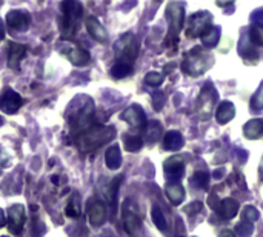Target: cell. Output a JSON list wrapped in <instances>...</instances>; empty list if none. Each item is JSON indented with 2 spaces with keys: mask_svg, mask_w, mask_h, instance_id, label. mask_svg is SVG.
Instances as JSON below:
<instances>
[{
  "mask_svg": "<svg viewBox=\"0 0 263 237\" xmlns=\"http://www.w3.org/2000/svg\"><path fill=\"white\" fill-rule=\"evenodd\" d=\"M66 119H68L71 133L76 137L82 136L86 130L92 126L94 102L88 96H77L68 108Z\"/></svg>",
  "mask_w": 263,
  "mask_h": 237,
  "instance_id": "cell-1",
  "label": "cell"
},
{
  "mask_svg": "<svg viewBox=\"0 0 263 237\" xmlns=\"http://www.w3.org/2000/svg\"><path fill=\"white\" fill-rule=\"evenodd\" d=\"M114 136H116V130L112 126L92 125L89 130H86L82 136L77 137V147L80 148V151L89 153L111 142Z\"/></svg>",
  "mask_w": 263,
  "mask_h": 237,
  "instance_id": "cell-2",
  "label": "cell"
},
{
  "mask_svg": "<svg viewBox=\"0 0 263 237\" xmlns=\"http://www.w3.org/2000/svg\"><path fill=\"white\" fill-rule=\"evenodd\" d=\"M214 63V57L210 51L203 49L202 46L193 48L190 52L185 54V59L182 62V69L193 77H197L208 71L211 65Z\"/></svg>",
  "mask_w": 263,
  "mask_h": 237,
  "instance_id": "cell-3",
  "label": "cell"
},
{
  "mask_svg": "<svg viewBox=\"0 0 263 237\" xmlns=\"http://www.w3.org/2000/svg\"><path fill=\"white\" fill-rule=\"evenodd\" d=\"M60 8H62L60 29L63 34V39L68 40L76 34V31L79 28V23L83 15V8L79 2H74V0L63 2L60 5Z\"/></svg>",
  "mask_w": 263,
  "mask_h": 237,
  "instance_id": "cell-4",
  "label": "cell"
},
{
  "mask_svg": "<svg viewBox=\"0 0 263 237\" xmlns=\"http://www.w3.org/2000/svg\"><path fill=\"white\" fill-rule=\"evenodd\" d=\"M166 19H168V35L165 40V46L174 49L179 45V34L183 28V20H185V11L182 3H170L166 8Z\"/></svg>",
  "mask_w": 263,
  "mask_h": 237,
  "instance_id": "cell-5",
  "label": "cell"
},
{
  "mask_svg": "<svg viewBox=\"0 0 263 237\" xmlns=\"http://www.w3.org/2000/svg\"><path fill=\"white\" fill-rule=\"evenodd\" d=\"M114 52H116L117 62L128 63V65L133 66V63H134V60L137 59V54H139V43H137V39L134 37V34H131V32L123 34L116 42Z\"/></svg>",
  "mask_w": 263,
  "mask_h": 237,
  "instance_id": "cell-6",
  "label": "cell"
},
{
  "mask_svg": "<svg viewBox=\"0 0 263 237\" xmlns=\"http://www.w3.org/2000/svg\"><path fill=\"white\" fill-rule=\"evenodd\" d=\"M217 99H219V96H217L216 88L208 82L203 86V89H202V93H200V96L197 99V103H196V111L199 114V119L208 120L213 116L214 105L217 103Z\"/></svg>",
  "mask_w": 263,
  "mask_h": 237,
  "instance_id": "cell-7",
  "label": "cell"
},
{
  "mask_svg": "<svg viewBox=\"0 0 263 237\" xmlns=\"http://www.w3.org/2000/svg\"><path fill=\"white\" fill-rule=\"evenodd\" d=\"M213 28V15L208 11H199L193 14L186 25V35L190 39L203 37Z\"/></svg>",
  "mask_w": 263,
  "mask_h": 237,
  "instance_id": "cell-8",
  "label": "cell"
},
{
  "mask_svg": "<svg viewBox=\"0 0 263 237\" xmlns=\"http://www.w3.org/2000/svg\"><path fill=\"white\" fill-rule=\"evenodd\" d=\"M57 48H59V52L63 54L74 66H85V65H88L89 60H91V56H89V52H88L86 49H83V48H80V46L71 43L69 40H65V39H63V40L57 45Z\"/></svg>",
  "mask_w": 263,
  "mask_h": 237,
  "instance_id": "cell-9",
  "label": "cell"
},
{
  "mask_svg": "<svg viewBox=\"0 0 263 237\" xmlns=\"http://www.w3.org/2000/svg\"><path fill=\"white\" fill-rule=\"evenodd\" d=\"M123 225H125V230L131 234V236H136L140 228H142V217L139 214V208L137 205L133 202V200H125L123 204Z\"/></svg>",
  "mask_w": 263,
  "mask_h": 237,
  "instance_id": "cell-10",
  "label": "cell"
},
{
  "mask_svg": "<svg viewBox=\"0 0 263 237\" xmlns=\"http://www.w3.org/2000/svg\"><path fill=\"white\" fill-rule=\"evenodd\" d=\"M122 120H125L134 131H143L146 130V114L139 105H131L122 113Z\"/></svg>",
  "mask_w": 263,
  "mask_h": 237,
  "instance_id": "cell-11",
  "label": "cell"
},
{
  "mask_svg": "<svg viewBox=\"0 0 263 237\" xmlns=\"http://www.w3.org/2000/svg\"><path fill=\"white\" fill-rule=\"evenodd\" d=\"M25 222H26L25 207L20 204L12 205L8 211V230H9V233L14 236H20L23 231Z\"/></svg>",
  "mask_w": 263,
  "mask_h": 237,
  "instance_id": "cell-12",
  "label": "cell"
},
{
  "mask_svg": "<svg viewBox=\"0 0 263 237\" xmlns=\"http://www.w3.org/2000/svg\"><path fill=\"white\" fill-rule=\"evenodd\" d=\"M163 171H165V176L168 179V184H177V180H180V177L185 173L183 159L179 156H173V157L166 159L163 163Z\"/></svg>",
  "mask_w": 263,
  "mask_h": 237,
  "instance_id": "cell-13",
  "label": "cell"
},
{
  "mask_svg": "<svg viewBox=\"0 0 263 237\" xmlns=\"http://www.w3.org/2000/svg\"><path fill=\"white\" fill-rule=\"evenodd\" d=\"M22 105H23L22 96L12 89H6L0 96V111H3L5 114H15L22 108Z\"/></svg>",
  "mask_w": 263,
  "mask_h": 237,
  "instance_id": "cell-14",
  "label": "cell"
},
{
  "mask_svg": "<svg viewBox=\"0 0 263 237\" xmlns=\"http://www.w3.org/2000/svg\"><path fill=\"white\" fill-rule=\"evenodd\" d=\"M6 23L14 31H26L31 23V15L22 9H12L6 14Z\"/></svg>",
  "mask_w": 263,
  "mask_h": 237,
  "instance_id": "cell-15",
  "label": "cell"
},
{
  "mask_svg": "<svg viewBox=\"0 0 263 237\" xmlns=\"http://www.w3.org/2000/svg\"><path fill=\"white\" fill-rule=\"evenodd\" d=\"M26 51H28V46L26 45L11 42L8 45V65H9V68H12V69L17 71L20 68L22 59L26 56Z\"/></svg>",
  "mask_w": 263,
  "mask_h": 237,
  "instance_id": "cell-16",
  "label": "cell"
},
{
  "mask_svg": "<svg viewBox=\"0 0 263 237\" xmlns=\"http://www.w3.org/2000/svg\"><path fill=\"white\" fill-rule=\"evenodd\" d=\"M88 216L92 227H102L106 221V207L100 200H94L88 207Z\"/></svg>",
  "mask_w": 263,
  "mask_h": 237,
  "instance_id": "cell-17",
  "label": "cell"
},
{
  "mask_svg": "<svg viewBox=\"0 0 263 237\" xmlns=\"http://www.w3.org/2000/svg\"><path fill=\"white\" fill-rule=\"evenodd\" d=\"M85 25H86V29H88L89 35H91L94 40H97V42H100V43H105V42L108 40V32H106V29L103 28V25H102L94 15L86 17Z\"/></svg>",
  "mask_w": 263,
  "mask_h": 237,
  "instance_id": "cell-18",
  "label": "cell"
},
{
  "mask_svg": "<svg viewBox=\"0 0 263 237\" xmlns=\"http://www.w3.org/2000/svg\"><path fill=\"white\" fill-rule=\"evenodd\" d=\"M214 211L222 219L230 221V219H233V217L237 216V213H239V204L234 199H225V200H220L219 202V205H217V208Z\"/></svg>",
  "mask_w": 263,
  "mask_h": 237,
  "instance_id": "cell-19",
  "label": "cell"
},
{
  "mask_svg": "<svg viewBox=\"0 0 263 237\" xmlns=\"http://www.w3.org/2000/svg\"><path fill=\"white\" fill-rule=\"evenodd\" d=\"M185 140L179 131H168L163 136V150L166 151H177L183 147Z\"/></svg>",
  "mask_w": 263,
  "mask_h": 237,
  "instance_id": "cell-20",
  "label": "cell"
},
{
  "mask_svg": "<svg viewBox=\"0 0 263 237\" xmlns=\"http://www.w3.org/2000/svg\"><path fill=\"white\" fill-rule=\"evenodd\" d=\"M105 163L112 171L120 168V165H122V153H120V148L117 145H112V147H109L106 150V153H105Z\"/></svg>",
  "mask_w": 263,
  "mask_h": 237,
  "instance_id": "cell-21",
  "label": "cell"
},
{
  "mask_svg": "<svg viewBox=\"0 0 263 237\" xmlns=\"http://www.w3.org/2000/svg\"><path fill=\"white\" fill-rule=\"evenodd\" d=\"M234 116H236V108L231 102H222L216 113V119L219 123H228L234 119Z\"/></svg>",
  "mask_w": 263,
  "mask_h": 237,
  "instance_id": "cell-22",
  "label": "cell"
},
{
  "mask_svg": "<svg viewBox=\"0 0 263 237\" xmlns=\"http://www.w3.org/2000/svg\"><path fill=\"white\" fill-rule=\"evenodd\" d=\"M165 191H166L168 200L173 205H180L185 199V190L180 184H168Z\"/></svg>",
  "mask_w": 263,
  "mask_h": 237,
  "instance_id": "cell-23",
  "label": "cell"
},
{
  "mask_svg": "<svg viewBox=\"0 0 263 237\" xmlns=\"http://www.w3.org/2000/svg\"><path fill=\"white\" fill-rule=\"evenodd\" d=\"M243 133L247 136V139L256 140L263 136V120L262 119H253L250 120L245 126H243Z\"/></svg>",
  "mask_w": 263,
  "mask_h": 237,
  "instance_id": "cell-24",
  "label": "cell"
},
{
  "mask_svg": "<svg viewBox=\"0 0 263 237\" xmlns=\"http://www.w3.org/2000/svg\"><path fill=\"white\" fill-rule=\"evenodd\" d=\"M123 180V176H117L116 179H112V182L109 184V187L106 188V200L111 205V208H116V202H117V193H119V187Z\"/></svg>",
  "mask_w": 263,
  "mask_h": 237,
  "instance_id": "cell-25",
  "label": "cell"
},
{
  "mask_svg": "<svg viewBox=\"0 0 263 237\" xmlns=\"http://www.w3.org/2000/svg\"><path fill=\"white\" fill-rule=\"evenodd\" d=\"M162 136H163V128H162V125H160L157 120L149 122L148 126H146V142H148V143H156Z\"/></svg>",
  "mask_w": 263,
  "mask_h": 237,
  "instance_id": "cell-26",
  "label": "cell"
},
{
  "mask_svg": "<svg viewBox=\"0 0 263 237\" xmlns=\"http://www.w3.org/2000/svg\"><path fill=\"white\" fill-rule=\"evenodd\" d=\"M123 143H125V148L129 153H137L143 147V140H142V137L139 134H125L123 136Z\"/></svg>",
  "mask_w": 263,
  "mask_h": 237,
  "instance_id": "cell-27",
  "label": "cell"
},
{
  "mask_svg": "<svg viewBox=\"0 0 263 237\" xmlns=\"http://www.w3.org/2000/svg\"><path fill=\"white\" fill-rule=\"evenodd\" d=\"M219 37H220V28H217V26H213L203 37H202V43H203V46L205 48H213V46H216L217 45V42H219Z\"/></svg>",
  "mask_w": 263,
  "mask_h": 237,
  "instance_id": "cell-28",
  "label": "cell"
},
{
  "mask_svg": "<svg viewBox=\"0 0 263 237\" xmlns=\"http://www.w3.org/2000/svg\"><path fill=\"white\" fill-rule=\"evenodd\" d=\"M133 72V66L128 63H122V62H116L114 66L111 68V76L114 79H123L126 76H129Z\"/></svg>",
  "mask_w": 263,
  "mask_h": 237,
  "instance_id": "cell-29",
  "label": "cell"
},
{
  "mask_svg": "<svg viewBox=\"0 0 263 237\" xmlns=\"http://www.w3.org/2000/svg\"><path fill=\"white\" fill-rule=\"evenodd\" d=\"M191 184L199 190H208L210 188V174L206 171H196V174L191 179Z\"/></svg>",
  "mask_w": 263,
  "mask_h": 237,
  "instance_id": "cell-30",
  "label": "cell"
},
{
  "mask_svg": "<svg viewBox=\"0 0 263 237\" xmlns=\"http://www.w3.org/2000/svg\"><path fill=\"white\" fill-rule=\"evenodd\" d=\"M239 52H240V56L245 57L247 60H251V56H253L254 60L257 59V51L254 49V46H251V40L247 39V37L240 42V45H239Z\"/></svg>",
  "mask_w": 263,
  "mask_h": 237,
  "instance_id": "cell-31",
  "label": "cell"
},
{
  "mask_svg": "<svg viewBox=\"0 0 263 237\" xmlns=\"http://www.w3.org/2000/svg\"><path fill=\"white\" fill-rule=\"evenodd\" d=\"M151 219H153L154 225L160 231H166V219H165L163 211L159 207H153V210H151Z\"/></svg>",
  "mask_w": 263,
  "mask_h": 237,
  "instance_id": "cell-32",
  "label": "cell"
},
{
  "mask_svg": "<svg viewBox=\"0 0 263 237\" xmlns=\"http://www.w3.org/2000/svg\"><path fill=\"white\" fill-rule=\"evenodd\" d=\"M80 210H82V207H80V199H79V196L77 194H74V197L69 200V204L66 205V216L68 217H79L80 216Z\"/></svg>",
  "mask_w": 263,
  "mask_h": 237,
  "instance_id": "cell-33",
  "label": "cell"
},
{
  "mask_svg": "<svg viewBox=\"0 0 263 237\" xmlns=\"http://www.w3.org/2000/svg\"><path fill=\"white\" fill-rule=\"evenodd\" d=\"M250 40L259 46H263V25H253L250 28Z\"/></svg>",
  "mask_w": 263,
  "mask_h": 237,
  "instance_id": "cell-34",
  "label": "cell"
},
{
  "mask_svg": "<svg viewBox=\"0 0 263 237\" xmlns=\"http://www.w3.org/2000/svg\"><path fill=\"white\" fill-rule=\"evenodd\" d=\"M251 110L254 113H259L260 110H263V82L260 83L259 89L256 91V94L251 97Z\"/></svg>",
  "mask_w": 263,
  "mask_h": 237,
  "instance_id": "cell-35",
  "label": "cell"
},
{
  "mask_svg": "<svg viewBox=\"0 0 263 237\" xmlns=\"http://www.w3.org/2000/svg\"><path fill=\"white\" fill-rule=\"evenodd\" d=\"M163 79H165L163 74H160L157 71H151V72H148L145 76V83L149 85V86H160L162 82H163Z\"/></svg>",
  "mask_w": 263,
  "mask_h": 237,
  "instance_id": "cell-36",
  "label": "cell"
},
{
  "mask_svg": "<svg viewBox=\"0 0 263 237\" xmlns=\"http://www.w3.org/2000/svg\"><path fill=\"white\" fill-rule=\"evenodd\" d=\"M259 217H260V214H259V211H257L254 207H251V205L245 207V210H243V213H242V219H243V222L253 224V222L259 221Z\"/></svg>",
  "mask_w": 263,
  "mask_h": 237,
  "instance_id": "cell-37",
  "label": "cell"
},
{
  "mask_svg": "<svg viewBox=\"0 0 263 237\" xmlns=\"http://www.w3.org/2000/svg\"><path fill=\"white\" fill-rule=\"evenodd\" d=\"M239 237H250L253 234V224H248V222H240L236 228Z\"/></svg>",
  "mask_w": 263,
  "mask_h": 237,
  "instance_id": "cell-38",
  "label": "cell"
},
{
  "mask_svg": "<svg viewBox=\"0 0 263 237\" xmlns=\"http://www.w3.org/2000/svg\"><path fill=\"white\" fill-rule=\"evenodd\" d=\"M163 105H165V96H163V93H159L157 91L153 96V106H154L156 111H160L163 108Z\"/></svg>",
  "mask_w": 263,
  "mask_h": 237,
  "instance_id": "cell-39",
  "label": "cell"
},
{
  "mask_svg": "<svg viewBox=\"0 0 263 237\" xmlns=\"http://www.w3.org/2000/svg\"><path fill=\"white\" fill-rule=\"evenodd\" d=\"M202 208H203L202 202H193V204H190V205L185 208V211H186L190 216H194V214L200 213V211H202Z\"/></svg>",
  "mask_w": 263,
  "mask_h": 237,
  "instance_id": "cell-40",
  "label": "cell"
},
{
  "mask_svg": "<svg viewBox=\"0 0 263 237\" xmlns=\"http://www.w3.org/2000/svg\"><path fill=\"white\" fill-rule=\"evenodd\" d=\"M251 19H253V22H254L256 25H263V11H256V12L251 15Z\"/></svg>",
  "mask_w": 263,
  "mask_h": 237,
  "instance_id": "cell-41",
  "label": "cell"
},
{
  "mask_svg": "<svg viewBox=\"0 0 263 237\" xmlns=\"http://www.w3.org/2000/svg\"><path fill=\"white\" fill-rule=\"evenodd\" d=\"M219 237H237L233 231H230V230H222L220 231V234H219Z\"/></svg>",
  "mask_w": 263,
  "mask_h": 237,
  "instance_id": "cell-42",
  "label": "cell"
},
{
  "mask_svg": "<svg viewBox=\"0 0 263 237\" xmlns=\"http://www.w3.org/2000/svg\"><path fill=\"white\" fill-rule=\"evenodd\" d=\"M5 224H6V217H5L3 210L0 208V228H3V227H5Z\"/></svg>",
  "mask_w": 263,
  "mask_h": 237,
  "instance_id": "cell-43",
  "label": "cell"
},
{
  "mask_svg": "<svg viewBox=\"0 0 263 237\" xmlns=\"http://www.w3.org/2000/svg\"><path fill=\"white\" fill-rule=\"evenodd\" d=\"M3 39H5V26L2 23V19H0V40H3Z\"/></svg>",
  "mask_w": 263,
  "mask_h": 237,
  "instance_id": "cell-44",
  "label": "cell"
},
{
  "mask_svg": "<svg viewBox=\"0 0 263 237\" xmlns=\"http://www.w3.org/2000/svg\"><path fill=\"white\" fill-rule=\"evenodd\" d=\"M259 176H260V180H263V157H262V162H260V168H259Z\"/></svg>",
  "mask_w": 263,
  "mask_h": 237,
  "instance_id": "cell-45",
  "label": "cell"
},
{
  "mask_svg": "<svg viewBox=\"0 0 263 237\" xmlns=\"http://www.w3.org/2000/svg\"><path fill=\"white\" fill-rule=\"evenodd\" d=\"M3 237H6V236H3Z\"/></svg>",
  "mask_w": 263,
  "mask_h": 237,
  "instance_id": "cell-46",
  "label": "cell"
}]
</instances>
